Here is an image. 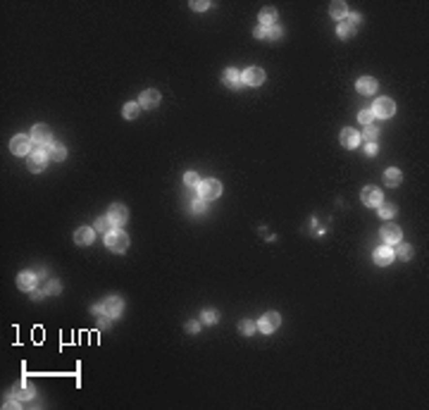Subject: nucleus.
<instances>
[{
  "label": "nucleus",
  "instance_id": "f257e3e1",
  "mask_svg": "<svg viewBox=\"0 0 429 410\" xmlns=\"http://www.w3.org/2000/svg\"><path fill=\"white\" fill-rule=\"evenodd\" d=\"M198 193H200V201H215V198L222 193V184H220V181H215V179L200 181V184H198Z\"/></svg>",
  "mask_w": 429,
  "mask_h": 410
},
{
  "label": "nucleus",
  "instance_id": "f03ea898",
  "mask_svg": "<svg viewBox=\"0 0 429 410\" xmlns=\"http://www.w3.org/2000/svg\"><path fill=\"white\" fill-rule=\"evenodd\" d=\"M105 243H108V248L112 253H124L129 248V236L124 234V232H110V234L105 236Z\"/></svg>",
  "mask_w": 429,
  "mask_h": 410
},
{
  "label": "nucleus",
  "instance_id": "7ed1b4c3",
  "mask_svg": "<svg viewBox=\"0 0 429 410\" xmlns=\"http://www.w3.org/2000/svg\"><path fill=\"white\" fill-rule=\"evenodd\" d=\"M372 115L374 117H394V112H396V103L391 100V98H377V103L370 108Z\"/></svg>",
  "mask_w": 429,
  "mask_h": 410
},
{
  "label": "nucleus",
  "instance_id": "20e7f679",
  "mask_svg": "<svg viewBox=\"0 0 429 410\" xmlns=\"http://www.w3.org/2000/svg\"><path fill=\"white\" fill-rule=\"evenodd\" d=\"M31 143H36L38 148L43 146H50L53 143V134H50V129L46 126V124H36L33 129H31Z\"/></svg>",
  "mask_w": 429,
  "mask_h": 410
},
{
  "label": "nucleus",
  "instance_id": "39448f33",
  "mask_svg": "<svg viewBox=\"0 0 429 410\" xmlns=\"http://www.w3.org/2000/svg\"><path fill=\"white\" fill-rule=\"evenodd\" d=\"M358 24H360V15H358V12H348V17L339 22V36H341V38L353 36L355 29H358Z\"/></svg>",
  "mask_w": 429,
  "mask_h": 410
},
{
  "label": "nucleus",
  "instance_id": "423d86ee",
  "mask_svg": "<svg viewBox=\"0 0 429 410\" xmlns=\"http://www.w3.org/2000/svg\"><path fill=\"white\" fill-rule=\"evenodd\" d=\"M46 162H48V153L46 150H31L27 155V167L31 170V172H41L43 167H46Z\"/></svg>",
  "mask_w": 429,
  "mask_h": 410
},
{
  "label": "nucleus",
  "instance_id": "0eeeda50",
  "mask_svg": "<svg viewBox=\"0 0 429 410\" xmlns=\"http://www.w3.org/2000/svg\"><path fill=\"white\" fill-rule=\"evenodd\" d=\"M282 322V317H279V313H265L262 315V320L257 322V329L262 331V334H272L277 327Z\"/></svg>",
  "mask_w": 429,
  "mask_h": 410
},
{
  "label": "nucleus",
  "instance_id": "6e6552de",
  "mask_svg": "<svg viewBox=\"0 0 429 410\" xmlns=\"http://www.w3.org/2000/svg\"><path fill=\"white\" fill-rule=\"evenodd\" d=\"M10 150L15 153V155H29L31 153V139H27V136H15L12 141H10Z\"/></svg>",
  "mask_w": 429,
  "mask_h": 410
},
{
  "label": "nucleus",
  "instance_id": "1a4fd4ad",
  "mask_svg": "<svg viewBox=\"0 0 429 410\" xmlns=\"http://www.w3.org/2000/svg\"><path fill=\"white\" fill-rule=\"evenodd\" d=\"M241 79H243V84H248V86H260V84L265 81V72H262L260 67H251V69H246V72L241 74Z\"/></svg>",
  "mask_w": 429,
  "mask_h": 410
},
{
  "label": "nucleus",
  "instance_id": "9d476101",
  "mask_svg": "<svg viewBox=\"0 0 429 410\" xmlns=\"http://www.w3.org/2000/svg\"><path fill=\"white\" fill-rule=\"evenodd\" d=\"M360 198H363V203L365 205H381V191L377 189V186H365L363 189V193H360Z\"/></svg>",
  "mask_w": 429,
  "mask_h": 410
},
{
  "label": "nucleus",
  "instance_id": "9b49d317",
  "mask_svg": "<svg viewBox=\"0 0 429 410\" xmlns=\"http://www.w3.org/2000/svg\"><path fill=\"white\" fill-rule=\"evenodd\" d=\"M108 217L112 220L114 224H124V222H127V217H129V210H127L124 205H110Z\"/></svg>",
  "mask_w": 429,
  "mask_h": 410
},
{
  "label": "nucleus",
  "instance_id": "f8f14e48",
  "mask_svg": "<svg viewBox=\"0 0 429 410\" xmlns=\"http://www.w3.org/2000/svg\"><path fill=\"white\" fill-rule=\"evenodd\" d=\"M158 103H160V93H158V91H153V88L143 91L141 108H145V110H153V108H158Z\"/></svg>",
  "mask_w": 429,
  "mask_h": 410
},
{
  "label": "nucleus",
  "instance_id": "ddd939ff",
  "mask_svg": "<svg viewBox=\"0 0 429 410\" xmlns=\"http://www.w3.org/2000/svg\"><path fill=\"white\" fill-rule=\"evenodd\" d=\"M360 143V134L355 129H343L341 131V146L343 148H355Z\"/></svg>",
  "mask_w": 429,
  "mask_h": 410
},
{
  "label": "nucleus",
  "instance_id": "4468645a",
  "mask_svg": "<svg viewBox=\"0 0 429 410\" xmlns=\"http://www.w3.org/2000/svg\"><path fill=\"white\" fill-rule=\"evenodd\" d=\"M394 255H396V253H394L389 246H381V248L374 251V263L377 265H389L391 260H394Z\"/></svg>",
  "mask_w": 429,
  "mask_h": 410
},
{
  "label": "nucleus",
  "instance_id": "2eb2a0df",
  "mask_svg": "<svg viewBox=\"0 0 429 410\" xmlns=\"http://www.w3.org/2000/svg\"><path fill=\"white\" fill-rule=\"evenodd\" d=\"M355 88H358L360 93H365V95H372V93L377 91V79H372V77H363V79H358Z\"/></svg>",
  "mask_w": 429,
  "mask_h": 410
},
{
  "label": "nucleus",
  "instance_id": "dca6fc26",
  "mask_svg": "<svg viewBox=\"0 0 429 410\" xmlns=\"http://www.w3.org/2000/svg\"><path fill=\"white\" fill-rule=\"evenodd\" d=\"M17 286H19L22 291H33V286H36V277H33L31 272H22V274L17 277Z\"/></svg>",
  "mask_w": 429,
  "mask_h": 410
},
{
  "label": "nucleus",
  "instance_id": "f3484780",
  "mask_svg": "<svg viewBox=\"0 0 429 410\" xmlns=\"http://www.w3.org/2000/svg\"><path fill=\"white\" fill-rule=\"evenodd\" d=\"M103 313H105L108 317L119 315V313H122V300H119V298H108V300L103 303Z\"/></svg>",
  "mask_w": 429,
  "mask_h": 410
},
{
  "label": "nucleus",
  "instance_id": "a211bd4d",
  "mask_svg": "<svg viewBox=\"0 0 429 410\" xmlns=\"http://www.w3.org/2000/svg\"><path fill=\"white\" fill-rule=\"evenodd\" d=\"M381 238H384L386 243H398L400 241V229L398 227H394V224H386V227L381 229Z\"/></svg>",
  "mask_w": 429,
  "mask_h": 410
},
{
  "label": "nucleus",
  "instance_id": "6ab92c4d",
  "mask_svg": "<svg viewBox=\"0 0 429 410\" xmlns=\"http://www.w3.org/2000/svg\"><path fill=\"white\" fill-rule=\"evenodd\" d=\"M222 79H224V84H227V86H231V88H238L241 84H243V79H241V72H236L234 67L224 72V77H222Z\"/></svg>",
  "mask_w": 429,
  "mask_h": 410
},
{
  "label": "nucleus",
  "instance_id": "aec40b11",
  "mask_svg": "<svg viewBox=\"0 0 429 410\" xmlns=\"http://www.w3.org/2000/svg\"><path fill=\"white\" fill-rule=\"evenodd\" d=\"M329 15L341 22V19L348 17V5H346V2H332V5H329Z\"/></svg>",
  "mask_w": 429,
  "mask_h": 410
},
{
  "label": "nucleus",
  "instance_id": "412c9836",
  "mask_svg": "<svg viewBox=\"0 0 429 410\" xmlns=\"http://www.w3.org/2000/svg\"><path fill=\"white\" fill-rule=\"evenodd\" d=\"M274 22H277V10H274V7H265V10L260 12V24L270 29Z\"/></svg>",
  "mask_w": 429,
  "mask_h": 410
},
{
  "label": "nucleus",
  "instance_id": "4be33fe9",
  "mask_svg": "<svg viewBox=\"0 0 429 410\" xmlns=\"http://www.w3.org/2000/svg\"><path fill=\"white\" fill-rule=\"evenodd\" d=\"M74 241H77L79 246H88V243H93V229H88V227H81V229H77V234H74Z\"/></svg>",
  "mask_w": 429,
  "mask_h": 410
},
{
  "label": "nucleus",
  "instance_id": "5701e85b",
  "mask_svg": "<svg viewBox=\"0 0 429 410\" xmlns=\"http://www.w3.org/2000/svg\"><path fill=\"white\" fill-rule=\"evenodd\" d=\"M64 155H67V150H64V146H62V143H50V146H48V158H50V160L62 162V160H64Z\"/></svg>",
  "mask_w": 429,
  "mask_h": 410
},
{
  "label": "nucleus",
  "instance_id": "b1692460",
  "mask_svg": "<svg viewBox=\"0 0 429 410\" xmlns=\"http://www.w3.org/2000/svg\"><path fill=\"white\" fill-rule=\"evenodd\" d=\"M384 181H386V186H400V181H403L400 170H396V167L386 170V172H384Z\"/></svg>",
  "mask_w": 429,
  "mask_h": 410
},
{
  "label": "nucleus",
  "instance_id": "393cba45",
  "mask_svg": "<svg viewBox=\"0 0 429 410\" xmlns=\"http://www.w3.org/2000/svg\"><path fill=\"white\" fill-rule=\"evenodd\" d=\"M112 220H110V217H98V220H95V229H98V232H100V234H110V232H114L112 229Z\"/></svg>",
  "mask_w": 429,
  "mask_h": 410
},
{
  "label": "nucleus",
  "instance_id": "a878e982",
  "mask_svg": "<svg viewBox=\"0 0 429 410\" xmlns=\"http://www.w3.org/2000/svg\"><path fill=\"white\" fill-rule=\"evenodd\" d=\"M122 112H124V117L127 119H136L139 117V103H127Z\"/></svg>",
  "mask_w": 429,
  "mask_h": 410
},
{
  "label": "nucleus",
  "instance_id": "bb28decb",
  "mask_svg": "<svg viewBox=\"0 0 429 410\" xmlns=\"http://www.w3.org/2000/svg\"><path fill=\"white\" fill-rule=\"evenodd\" d=\"M379 215L384 217V220H391L394 215H396V205L386 203V205H379Z\"/></svg>",
  "mask_w": 429,
  "mask_h": 410
},
{
  "label": "nucleus",
  "instance_id": "cd10ccee",
  "mask_svg": "<svg viewBox=\"0 0 429 410\" xmlns=\"http://www.w3.org/2000/svg\"><path fill=\"white\" fill-rule=\"evenodd\" d=\"M377 136H379V129L372 126V124H367V126H365V141H367V143H374Z\"/></svg>",
  "mask_w": 429,
  "mask_h": 410
},
{
  "label": "nucleus",
  "instance_id": "c85d7f7f",
  "mask_svg": "<svg viewBox=\"0 0 429 410\" xmlns=\"http://www.w3.org/2000/svg\"><path fill=\"white\" fill-rule=\"evenodd\" d=\"M257 329V324H253L251 320H241V324H238V331L241 334H253Z\"/></svg>",
  "mask_w": 429,
  "mask_h": 410
},
{
  "label": "nucleus",
  "instance_id": "c756f323",
  "mask_svg": "<svg viewBox=\"0 0 429 410\" xmlns=\"http://www.w3.org/2000/svg\"><path fill=\"white\" fill-rule=\"evenodd\" d=\"M396 253H398L400 258H413V248H410L408 243H398V248H396Z\"/></svg>",
  "mask_w": 429,
  "mask_h": 410
},
{
  "label": "nucleus",
  "instance_id": "7c9ffc66",
  "mask_svg": "<svg viewBox=\"0 0 429 410\" xmlns=\"http://www.w3.org/2000/svg\"><path fill=\"white\" fill-rule=\"evenodd\" d=\"M184 181H186V186H198L200 184V179L196 172H186V174H184Z\"/></svg>",
  "mask_w": 429,
  "mask_h": 410
},
{
  "label": "nucleus",
  "instance_id": "2f4dec72",
  "mask_svg": "<svg viewBox=\"0 0 429 410\" xmlns=\"http://www.w3.org/2000/svg\"><path fill=\"white\" fill-rule=\"evenodd\" d=\"M358 119H360V122H363V124L367 126V124H372V119H374V115H372V110H363V112L358 115Z\"/></svg>",
  "mask_w": 429,
  "mask_h": 410
},
{
  "label": "nucleus",
  "instance_id": "473e14b6",
  "mask_svg": "<svg viewBox=\"0 0 429 410\" xmlns=\"http://www.w3.org/2000/svg\"><path fill=\"white\" fill-rule=\"evenodd\" d=\"M203 320H205L207 324L217 322V313H215V310H205V313H203Z\"/></svg>",
  "mask_w": 429,
  "mask_h": 410
},
{
  "label": "nucleus",
  "instance_id": "72a5a7b5",
  "mask_svg": "<svg viewBox=\"0 0 429 410\" xmlns=\"http://www.w3.org/2000/svg\"><path fill=\"white\" fill-rule=\"evenodd\" d=\"M191 7H193L196 12H203V10H207V7H210V2H205V0H198V2H196V0H193V2H191Z\"/></svg>",
  "mask_w": 429,
  "mask_h": 410
},
{
  "label": "nucleus",
  "instance_id": "f704fd0d",
  "mask_svg": "<svg viewBox=\"0 0 429 410\" xmlns=\"http://www.w3.org/2000/svg\"><path fill=\"white\" fill-rule=\"evenodd\" d=\"M270 38H279L282 36V27H270V33H267Z\"/></svg>",
  "mask_w": 429,
  "mask_h": 410
},
{
  "label": "nucleus",
  "instance_id": "c9c22d12",
  "mask_svg": "<svg viewBox=\"0 0 429 410\" xmlns=\"http://www.w3.org/2000/svg\"><path fill=\"white\" fill-rule=\"evenodd\" d=\"M267 33H270V29H267V27H262V24H260V27L255 29V36H257V38H265Z\"/></svg>",
  "mask_w": 429,
  "mask_h": 410
},
{
  "label": "nucleus",
  "instance_id": "e433bc0d",
  "mask_svg": "<svg viewBox=\"0 0 429 410\" xmlns=\"http://www.w3.org/2000/svg\"><path fill=\"white\" fill-rule=\"evenodd\" d=\"M365 150H367V155H377V150H379V148H377V143H367V146H365Z\"/></svg>",
  "mask_w": 429,
  "mask_h": 410
},
{
  "label": "nucleus",
  "instance_id": "4c0bfd02",
  "mask_svg": "<svg viewBox=\"0 0 429 410\" xmlns=\"http://www.w3.org/2000/svg\"><path fill=\"white\" fill-rule=\"evenodd\" d=\"M186 329H189V331H198V324H196V322H189V324H186Z\"/></svg>",
  "mask_w": 429,
  "mask_h": 410
}]
</instances>
